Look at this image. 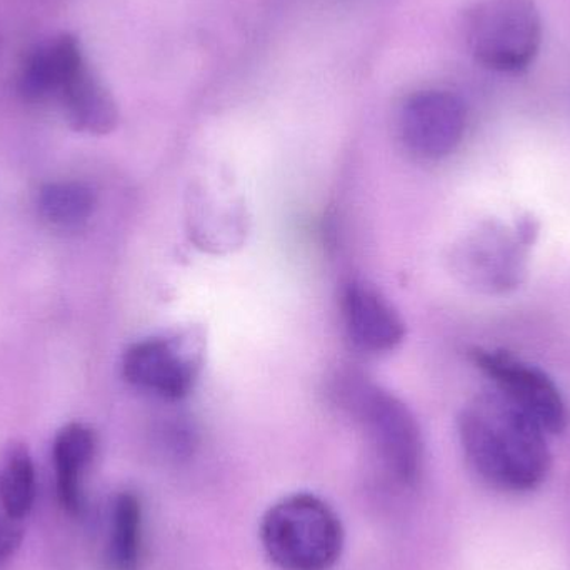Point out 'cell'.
Here are the masks:
<instances>
[{
	"mask_svg": "<svg viewBox=\"0 0 570 570\" xmlns=\"http://www.w3.org/2000/svg\"><path fill=\"white\" fill-rule=\"evenodd\" d=\"M342 404L364 425L389 474L402 485H414L421 478V429L404 402L367 381L345 382L338 391Z\"/></svg>",
	"mask_w": 570,
	"mask_h": 570,
	"instance_id": "3",
	"label": "cell"
},
{
	"mask_svg": "<svg viewBox=\"0 0 570 570\" xmlns=\"http://www.w3.org/2000/svg\"><path fill=\"white\" fill-rule=\"evenodd\" d=\"M548 432L498 392L482 394L459 415L465 461L489 488L524 494L541 488L552 468Z\"/></svg>",
	"mask_w": 570,
	"mask_h": 570,
	"instance_id": "1",
	"label": "cell"
},
{
	"mask_svg": "<svg viewBox=\"0 0 570 570\" xmlns=\"http://www.w3.org/2000/svg\"><path fill=\"white\" fill-rule=\"evenodd\" d=\"M259 535L267 559L279 570H328L344 551V525L337 512L307 492L271 505Z\"/></svg>",
	"mask_w": 570,
	"mask_h": 570,
	"instance_id": "2",
	"label": "cell"
},
{
	"mask_svg": "<svg viewBox=\"0 0 570 570\" xmlns=\"http://www.w3.org/2000/svg\"><path fill=\"white\" fill-rule=\"evenodd\" d=\"M342 311L348 335L364 351L387 352L404 341V322L372 288L348 285L342 297Z\"/></svg>",
	"mask_w": 570,
	"mask_h": 570,
	"instance_id": "9",
	"label": "cell"
},
{
	"mask_svg": "<svg viewBox=\"0 0 570 570\" xmlns=\"http://www.w3.org/2000/svg\"><path fill=\"white\" fill-rule=\"evenodd\" d=\"M97 452L96 432L89 425L70 422L63 425L52 444L56 491L60 508L70 515H80L86 509L83 478Z\"/></svg>",
	"mask_w": 570,
	"mask_h": 570,
	"instance_id": "12",
	"label": "cell"
},
{
	"mask_svg": "<svg viewBox=\"0 0 570 570\" xmlns=\"http://www.w3.org/2000/svg\"><path fill=\"white\" fill-rule=\"evenodd\" d=\"M97 196L89 184L76 179L52 180L37 194V209L53 229H82L96 213Z\"/></svg>",
	"mask_w": 570,
	"mask_h": 570,
	"instance_id": "13",
	"label": "cell"
},
{
	"mask_svg": "<svg viewBox=\"0 0 570 570\" xmlns=\"http://www.w3.org/2000/svg\"><path fill=\"white\" fill-rule=\"evenodd\" d=\"M475 367L494 384L495 392L524 412L549 435L561 434L569 424L568 404L554 381L542 368L498 348H474Z\"/></svg>",
	"mask_w": 570,
	"mask_h": 570,
	"instance_id": "6",
	"label": "cell"
},
{
	"mask_svg": "<svg viewBox=\"0 0 570 570\" xmlns=\"http://www.w3.org/2000/svg\"><path fill=\"white\" fill-rule=\"evenodd\" d=\"M142 549V504L134 492H120L110 511L109 562L114 570H137Z\"/></svg>",
	"mask_w": 570,
	"mask_h": 570,
	"instance_id": "15",
	"label": "cell"
},
{
	"mask_svg": "<svg viewBox=\"0 0 570 570\" xmlns=\"http://www.w3.org/2000/svg\"><path fill=\"white\" fill-rule=\"evenodd\" d=\"M37 474L32 455L23 444H10L0 454V508L26 521L36 504Z\"/></svg>",
	"mask_w": 570,
	"mask_h": 570,
	"instance_id": "14",
	"label": "cell"
},
{
	"mask_svg": "<svg viewBox=\"0 0 570 570\" xmlns=\"http://www.w3.org/2000/svg\"><path fill=\"white\" fill-rule=\"evenodd\" d=\"M23 541V521L12 518L0 508V569L9 564Z\"/></svg>",
	"mask_w": 570,
	"mask_h": 570,
	"instance_id": "16",
	"label": "cell"
},
{
	"mask_svg": "<svg viewBox=\"0 0 570 570\" xmlns=\"http://www.w3.org/2000/svg\"><path fill=\"white\" fill-rule=\"evenodd\" d=\"M469 49L478 62L498 72L528 69L542 43L535 0H478L465 20Z\"/></svg>",
	"mask_w": 570,
	"mask_h": 570,
	"instance_id": "4",
	"label": "cell"
},
{
	"mask_svg": "<svg viewBox=\"0 0 570 570\" xmlns=\"http://www.w3.org/2000/svg\"><path fill=\"white\" fill-rule=\"evenodd\" d=\"M465 129V104L449 90H421L409 97L402 107V140L422 159L451 156L461 146Z\"/></svg>",
	"mask_w": 570,
	"mask_h": 570,
	"instance_id": "7",
	"label": "cell"
},
{
	"mask_svg": "<svg viewBox=\"0 0 570 570\" xmlns=\"http://www.w3.org/2000/svg\"><path fill=\"white\" fill-rule=\"evenodd\" d=\"M538 227L532 220L515 226L485 223L455 246L452 269L461 283L482 294H508L524 283L529 249Z\"/></svg>",
	"mask_w": 570,
	"mask_h": 570,
	"instance_id": "5",
	"label": "cell"
},
{
	"mask_svg": "<svg viewBox=\"0 0 570 570\" xmlns=\"http://www.w3.org/2000/svg\"><path fill=\"white\" fill-rule=\"evenodd\" d=\"M122 374L137 389L180 399L193 387L197 361L176 338H146L127 348Z\"/></svg>",
	"mask_w": 570,
	"mask_h": 570,
	"instance_id": "8",
	"label": "cell"
},
{
	"mask_svg": "<svg viewBox=\"0 0 570 570\" xmlns=\"http://www.w3.org/2000/svg\"><path fill=\"white\" fill-rule=\"evenodd\" d=\"M53 102L59 104L67 124L77 132L106 136L119 122L116 100L90 69L89 62L63 82Z\"/></svg>",
	"mask_w": 570,
	"mask_h": 570,
	"instance_id": "10",
	"label": "cell"
},
{
	"mask_svg": "<svg viewBox=\"0 0 570 570\" xmlns=\"http://www.w3.org/2000/svg\"><path fill=\"white\" fill-rule=\"evenodd\" d=\"M86 62L76 37H53L27 53L17 80L19 92L29 102L53 100L67 77Z\"/></svg>",
	"mask_w": 570,
	"mask_h": 570,
	"instance_id": "11",
	"label": "cell"
}]
</instances>
